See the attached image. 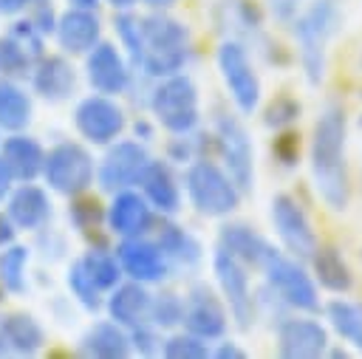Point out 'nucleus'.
<instances>
[{
	"label": "nucleus",
	"instance_id": "nucleus-1",
	"mask_svg": "<svg viewBox=\"0 0 362 359\" xmlns=\"http://www.w3.org/2000/svg\"><path fill=\"white\" fill-rule=\"evenodd\" d=\"M345 139H348V116L342 105L331 102L314 122L308 167L317 195L331 212H345L351 204V178L345 164Z\"/></svg>",
	"mask_w": 362,
	"mask_h": 359
},
{
	"label": "nucleus",
	"instance_id": "nucleus-2",
	"mask_svg": "<svg viewBox=\"0 0 362 359\" xmlns=\"http://www.w3.org/2000/svg\"><path fill=\"white\" fill-rule=\"evenodd\" d=\"M342 28V11L337 0H311L291 20V34L297 40L300 68L311 88H320L328 65V42Z\"/></svg>",
	"mask_w": 362,
	"mask_h": 359
},
{
	"label": "nucleus",
	"instance_id": "nucleus-3",
	"mask_svg": "<svg viewBox=\"0 0 362 359\" xmlns=\"http://www.w3.org/2000/svg\"><path fill=\"white\" fill-rule=\"evenodd\" d=\"M141 34H144V51H141V65L153 76H170L178 73L189 57V34L184 23L167 17V14H153L141 20Z\"/></svg>",
	"mask_w": 362,
	"mask_h": 359
},
{
	"label": "nucleus",
	"instance_id": "nucleus-4",
	"mask_svg": "<svg viewBox=\"0 0 362 359\" xmlns=\"http://www.w3.org/2000/svg\"><path fill=\"white\" fill-rule=\"evenodd\" d=\"M187 195H189V204L201 215L223 218V215H232L240 206L243 192L223 167L204 158V161H195L187 170Z\"/></svg>",
	"mask_w": 362,
	"mask_h": 359
},
{
	"label": "nucleus",
	"instance_id": "nucleus-5",
	"mask_svg": "<svg viewBox=\"0 0 362 359\" xmlns=\"http://www.w3.org/2000/svg\"><path fill=\"white\" fill-rule=\"evenodd\" d=\"M260 271L266 274V286L283 300L286 308H294L303 314L320 311V288L297 257H286L283 252L274 249L263 260Z\"/></svg>",
	"mask_w": 362,
	"mask_h": 359
},
{
	"label": "nucleus",
	"instance_id": "nucleus-6",
	"mask_svg": "<svg viewBox=\"0 0 362 359\" xmlns=\"http://www.w3.org/2000/svg\"><path fill=\"white\" fill-rule=\"evenodd\" d=\"M218 71H221V79L235 102V107L243 113V116H252L257 107H260V99H263V82L252 65V57L246 51V45L240 40H223L218 54Z\"/></svg>",
	"mask_w": 362,
	"mask_h": 359
},
{
	"label": "nucleus",
	"instance_id": "nucleus-7",
	"mask_svg": "<svg viewBox=\"0 0 362 359\" xmlns=\"http://www.w3.org/2000/svg\"><path fill=\"white\" fill-rule=\"evenodd\" d=\"M153 113L158 116V122L178 136H187L198 127V90L187 76L170 73L164 76V82L153 90Z\"/></svg>",
	"mask_w": 362,
	"mask_h": 359
},
{
	"label": "nucleus",
	"instance_id": "nucleus-8",
	"mask_svg": "<svg viewBox=\"0 0 362 359\" xmlns=\"http://www.w3.org/2000/svg\"><path fill=\"white\" fill-rule=\"evenodd\" d=\"M215 147L223 158V170L232 175V181L240 187V192H249L255 187V147H252V139L238 116L218 113Z\"/></svg>",
	"mask_w": 362,
	"mask_h": 359
},
{
	"label": "nucleus",
	"instance_id": "nucleus-9",
	"mask_svg": "<svg viewBox=\"0 0 362 359\" xmlns=\"http://www.w3.org/2000/svg\"><path fill=\"white\" fill-rule=\"evenodd\" d=\"M269 206H272L269 209L272 226H274L280 243L286 246V252L297 260H308L320 243H317V232H314L311 218L303 209V204L288 192H277Z\"/></svg>",
	"mask_w": 362,
	"mask_h": 359
},
{
	"label": "nucleus",
	"instance_id": "nucleus-10",
	"mask_svg": "<svg viewBox=\"0 0 362 359\" xmlns=\"http://www.w3.org/2000/svg\"><path fill=\"white\" fill-rule=\"evenodd\" d=\"M212 271H215L221 297H223V302H226L235 325L240 331L252 328V322H255V297H252L249 269L240 260H235L229 252H223L218 246V252L212 257Z\"/></svg>",
	"mask_w": 362,
	"mask_h": 359
},
{
	"label": "nucleus",
	"instance_id": "nucleus-11",
	"mask_svg": "<svg viewBox=\"0 0 362 359\" xmlns=\"http://www.w3.org/2000/svg\"><path fill=\"white\" fill-rule=\"evenodd\" d=\"M328 345L325 325L311 317H283L277 325V353L283 359H320Z\"/></svg>",
	"mask_w": 362,
	"mask_h": 359
},
{
	"label": "nucleus",
	"instance_id": "nucleus-12",
	"mask_svg": "<svg viewBox=\"0 0 362 359\" xmlns=\"http://www.w3.org/2000/svg\"><path fill=\"white\" fill-rule=\"evenodd\" d=\"M181 322L187 325L189 334L201 336V339H221L226 334V302L209 288V286H195L189 291V297L184 300V314Z\"/></svg>",
	"mask_w": 362,
	"mask_h": 359
},
{
	"label": "nucleus",
	"instance_id": "nucleus-13",
	"mask_svg": "<svg viewBox=\"0 0 362 359\" xmlns=\"http://www.w3.org/2000/svg\"><path fill=\"white\" fill-rule=\"evenodd\" d=\"M45 175L59 192H82L93 181V161L79 144H59L45 161Z\"/></svg>",
	"mask_w": 362,
	"mask_h": 359
},
{
	"label": "nucleus",
	"instance_id": "nucleus-14",
	"mask_svg": "<svg viewBox=\"0 0 362 359\" xmlns=\"http://www.w3.org/2000/svg\"><path fill=\"white\" fill-rule=\"evenodd\" d=\"M147 161L150 158L144 147H139V141H116V147L107 150L99 167V181L105 189H124L130 184H139Z\"/></svg>",
	"mask_w": 362,
	"mask_h": 359
},
{
	"label": "nucleus",
	"instance_id": "nucleus-15",
	"mask_svg": "<svg viewBox=\"0 0 362 359\" xmlns=\"http://www.w3.org/2000/svg\"><path fill=\"white\" fill-rule=\"evenodd\" d=\"M76 127L85 139L96 144H107L122 133L124 116L116 107V102H110L107 96H90L76 107Z\"/></svg>",
	"mask_w": 362,
	"mask_h": 359
},
{
	"label": "nucleus",
	"instance_id": "nucleus-16",
	"mask_svg": "<svg viewBox=\"0 0 362 359\" xmlns=\"http://www.w3.org/2000/svg\"><path fill=\"white\" fill-rule=\"evenodd\" d=\"M116 260L124 274H130L139 283H153L167 274V257L158 249V243L139 237H124V243L116 249Z\"/></svg>",
	"mask_w": 362,
	"mask_h": 359
},
{
	"label": "nucleus",
	"instance_id": "nucleus-17",
	"mask_svg": "<svg viewBox=\"0 0 362 359\" xmlns=\"http://www.w3.org/2000/svg\"><path fill=\"white\" fill-rule=\"evenodd\" d=\"M218 243L223 252H229L235 260H240L246 269H260L263 260L274 252V246L260 235L255 232L252 226L246 223H226L221 226V235H218Z\"/></svg>",
	"mask_w": 362,
	"mask_h": 359
},
{
	"label": "nucleus",
	"instance_id": "nucleus-18",
	"mask_svg": "<svg viewBox=\"0 0 362 359\" xmlns=\"http://www.w3.org/2000/svg\"><path fill=\"white\" fill-rule=\"evenodd\" d=\"M107 220H110V229L122 237H139L150 229L153 223V212L147 206V198H141L139 192H130V189H122L113 204H110V212H107Z\"/></svg>",
	"mask_w": 362,
	"mask_h": 359
},
{
	"label": "nucleus",
	"instance_id": "nucleus-19",
	"mask_svg": "<svg viewBox=\"0 0 362 359\" xmlns=\"http://www.w3.org/2000/svg\"><path fill=\"white\" fill-rule=\"evenodd\" d=\"M221 31L229 40H257L263 37V11L255 0H221L218 6Z\"/></svg>",
	"mask_w": 362,
	"mask_h": 359
},
{
	"label": "nucleus",
	"instance_id": "nucleus-20",
	"mask_svg": "<svg viewBox=\"0 0 362 359\" xmlns=\"http://www.w3.org/2000/svg\"><path fill=\"white\" fill-rule=\"evenodd\" d=\"M88 79L99 93H122L127 85V68L119 51L107 42L93 45L88 57Z\"/></svg>",
	"mask_w": 362,
	"mask_h": 359
},
{
	"label": "nucleus",
	"instance_id": "nucleus-21",
	"mask_svg": "<svg viewBox=\"0 0 362 359\" xmlns=\"http://www.w3.org/2000/svg\"><path fill=\"white\" fill-rule=\"evenodd\" d=\"M308 260H311V271H314L311 277H314V283L322 286L325 291H331V294H348L354 288V271L345 263V257H342L339 249H334V246H317Z\"/></svg>",
	"mask_w": 362,
	"mask_h": 359
},
{
	"label": "nucleus",
	"instance_id": "nucleus-22",
	"mask_svg": "<svg viewBox=\"0 0 362 359\" xmlns=\"http://www.w3.org/2000/svg\"><path fill=\"white\" fill-rule=\"evenodd\" d=\"M141 189H144V198L161 209V212H175L178 204H181V192H178V184H175V175L170 172V167L164 161H147L141 178H139Z\"/></svg>",
	"mask_w": 362,
	"mask_h": 359
},
{
	"label": "nucleus",
	"instance_id": "nucleus-23",
	"mask_svg": "<svg viewBox=\"0 0 362 359\" xmlns=\"http://www.w3.org/2000/svg\"><path fill=\"white\" fill-rule=\"evenodd\" d=\"M150 294L141 288V283L136 280V283H124V286H119L113 294H110V302H107V308H110V317L116 319V322H122V325H139L147 314H150Z\"/></svg>",
	"mask_w": 362,
	"mask_h": 359
},
{
	"label": "nucleus",
	"instance_id": "nucleus-24",
	"mask_svg": "<svg viewBox=\"0 0 362 359\" xmlns=\"http://www.w3.org/2000/svg\"><path fill=\"white\" fill-rule=\"evenodd\" d=\"M59 40L68 51H90L99 40V20L90 8L68 11L59 23Z\"/></svg>",
	"mask_w": 362,
	"mask_h": 359
},
{
	"label": "nucleus",
	"instance_id": "nucleus-25",
	"mask_svg": "<svg viewBox=\"0 0 362 359\" xmlns=\"http://www.w3.org/2000/svg\"><path fill=\"white\" fill-rule=\"evenodd\" d=\"M325 319L339 339H345L362 353V302H351L342 297L331 300L325 305Z\"/></svg>",
	"mask_w": 362,
	"mask_h": 359
},
{
	"label": "nucleus",
	"instance_id": "nucleus-26",
	"mask_svg": "<svg viewBox=\"0 0 362 359\" xmlns=\"http://www.w3.org/2000/svg\"><path fill=\"white\" fill-rule=\"evenodd\" d=\"M85 351L93 356H102V359H116V356H127L130 339L116 322H99L88 331Z\"/></svg>",
	"mask_w": 362,
	"mask_h": 359
},
{
	"label": "nucleus",
	"instance_id": "nucleus-27",
	"mask_svg": "<svg viewBox=\"0 0 362 359\" xmlns=\"http://www.w3.org/2000/svg\"><path fill=\"white\" fill-rule=\"evenodd\" d=\"M158 249L164 252V257H173V260L184 263V266H195V263L201 260V246H198V240H195L189 232H184L181 226H173V223L161 226Z\"/></svg>",
	"mask_w": 362,
	"mask_h": 359
},
{
	"label": "nucleus",
	"instance_id": "nucleus-28",
	"mask_svg": "<svg viewBox=\"0 0 362 359\" xmlns=\"http://www.w3.org/2000/svg\"><path fill=\"white\" fill-rule=\"evenodd\" d=\"M37 88L45 96H51V99L68 96L71 88H74V71H71V65L62 62V59H48L40 68V73H37Z\"/></svg>",
	"mask_w": 362,
	"mask_h": 359
},
{
	"label": "nucleus",
	"instance_id": "nucleus-29",
	"mask_svg": "<svg viewBox=\"0 0 362 359\" xmlns=\"http://www.w3.org/2000/svg\"><path fill=\"white\" fill-rule=\"evenodd\" d=\"M300 116H303L300 99H297V96H288V93H280V96H274V99L266 105V110H263V124H266L269 130H286V127H291L294 122H300Z\"/></svg>",
	"mask_w": 362,
	"mask_h": 359
},
{
	"label": "nucleus",
	"instance_id": "nucleus-30",
	"mask_svg": "<svg viewBox=\"0 0 362 359\" xmlns=\"http://www.w3.org/2000/svg\"><path fill=\"white\" fill-rule=\"evenodd\" d=\"M6 161L11 164L14 172L31 178L37 170H40V161H42V153L34 141H25V139H14L6 144Z\"/></svg>",
	"mask_w": 362,
	"mask_h": 359
},
{
	"label": "nucleus",
	"instance_id": "nucleus-31",
	"mask_svg": "<svg viewBox=\"0 0 362 359\" xmlns=\"http://www.w3.org/2000/svg\"><path fill=\"white\" fill-rule=\"evenodd\" d=\"M82 266H85V271L93 277V283L105 291V288H113L116 283H119V277H122V266H119V260L113 257V254H107V252H90L88 257H82Z\"/></svg>",
	"mask_w": 362,
	"mask_h": 359
},
{
	"label": "nucleus",
	"instance_id": "nucleus-32",
	"mask_svg": "<svg viewBox=\"0 0 362 359\" xmlns=\"http://www.w3.org/2000/svg\"><path fill=\"white\" fill-rule=\"evenodd\" d=\"M11 212H14V218L23 223V226H37L45 215H48V204H45V195L40 192V189H34V187H25L17 198H14V204H11Z\"/></svg>",
	"mask_w": 362,
	"mask_h": 359
},
{
	"label": "nucleus",
	"instance_id": "nucleus-33",
	"mask_svg": "<svg viewBox=\"0 0 362 359\" xmlns=\"http://www.w3.org/2000/svg\"><path fill=\"white\" fill-rule=\"evenodd\" d=\"M161 351H164V356H170V359H206V356H212L206 339H201V336H195V334H189V331L170 336Z\"/></svg>",
	"mask_w": 362,
	"mask_h": 359
},
{
	"label": "nucleus",
	"instance_id": "nucleus-34",
	"mask_svg": "<svg viewBox=\"0 0 362 359\" xmlns=\"http://www.w3.org/2000/svg\"><path fill=\"white\" fill-rule=\"evenodd\" d=\"M272 155L280 167H297L300 161V133L286 127V130H277L274 141H272Z\"/></svg>",
	"mask_w": 362,
	"mask_h": 359
},
{
	"label": "nucleus",
	"instance_id": "nucleus-35",
	"mask_svg": "<svg viewBox=\"0 0 362 359\" xmlns=\"http://www.w3.org/2000/svg\"><path fill=\"white\" fill-rule=\"evenodd\" d=\"M181 314H184V302L175 294H158L156 300H150V317L161 328L178 325L181 322Z\"/></svg>",
	"mask_w": 362,
	"mask_h": 359
},
{
	"label": "nucleus",
	"instance_id": "nucleus-36",
	"mask_svg": "<svg viewBox=\"0 0 362 359\" xmlns=\"http://www.w3.org/2000/svg\"><path fill=\"white\" fill-rule=\"evenodd\" d=\"M116 31L124 42V48L130 51V57L139 62L141 59V51H144V34H141V20L133 17V14H119L116 17Z\"/></svg>",
	"mask_w": 362,
	"mask_h": 359
},
{
	"label": "nucleus",
	"instance_id": "nucleus-37",
	"mask_svg": "<svg viewBox=\"0 0 362 359\" xmlns=\"http://www.w3.org/2000/svg\"><path fill=\"white\" fill-rule=\"evenodd\" d=\"M28 119V102L14 88H0V122L17 127Z\"/></svg>",
	"mask_w": 362,
	"mask_h": 359
},
{
	"label": "nucleus",
	"instance_id": "nucleus-38",
	"mask_svg": "<svg viewBox=\"0 0 362 359\" xmlns=\"http://www.w3.org/2000/svg\"><path fill=\"white\" fill-rule=\"evenodd\" d=\"M68 283H71V288H74V294L88 305V308H96L99 305V286L93 283V277L85 271V266H82V260L79 263H74V269H71V277H68Z\"/></svg>",
	"mask_w": 362,
	"mask_h": 359
},
{
	"label": "nucleus",
	"instance_id": "nucleus-39",
	"mask_svg": "<svg viewBox=\"0 0 362 359\" xmlns=\"http://www.w3.org/2000/svg\"><path fill=\"white\" fill-rule=\"evenodd\" d=\"M6 331H8L11 342L20 345V348H34V345H40V328H37L31 319H25V317H14V319L6 325Z\"/></svg>",
	"mask_w": 362,
	"mask_h": 359
},
{
	"label": "nucleus",
	"instance_id": "nucleus-40",
	"mask_svg": "<svg viewBox=\"0 0 362 359\" xmlns=\"http://www.w3.org/2000/svg\"><path fill=\"white\" fill-rule=\"evenodd\" d=\"M25 260V252L23 249H11L3 260H0V271H3V280L11 286V288H20V266Z\"/></svg>",
	"mask_w": 362,
	"mask_h": 359
},
{
	"label": "nucleus",
	"instance_id": "nucleus-41",
	"mask_svg": "<svg viewBox=\"0 0 362 359\" xmlns=\"http://www.w3.org/2000/svg\"><path fill=\"white\" fill-rule=\"evenodd\" d=\"M74 220L79 223V229H96L102 220V209L96 201H82L74 206Z\"/></svg>",
	"mask_w": 362,
	"mask_h": 359
},
{
	"label": "nucleus",
	"instance_id": "nucleus-42",
	"mask_svg": "<svg viewBox=\"0 0 362 359\" xmlns=\"http://www.w3.org/2000/svg\"><path fill=\"white\" fill-rule=\"evenodd\" d=\"M266 3H269L272 17L280 20V23H291L294 14H297L300 6H303V0H266Z\"/></svg>",
	"mask_w": 362,
	"mask_h": 359
},
{
	"label": "nucleus",
	"instance_id": "nucleus-43",
	"mask_svg": "<svg viewBox=\"0 0 362 359\" xmlns=\"http://www.w3.org/2000/svg\"><path fill=\"white\" fill-rule=\"evenodd\" d=\"M133 345H136L141 353H156V351H161V345H158L156 334H153V331H147V328H141V322H139V331L133 334Z\"/></svg>",
	"mask_w": 362,
	"mask_h": 359
},
{
	"label": "nucleus",
	"instance_id": "nucleus-44",
	"mask_svg": "<svg viewBox=\"0 0 362 359\" xmlns=\"http://www.w3.org/2000/svg\"><path fill=\"white\" fill-rule=\"evenodd\" d=\"M212 356H218V359H246V351L238 345V342H221L215 351H212Z\"/></svg>",
	"mask_w": 362,
	"mask_h": 359
},
{
	"label": "nucleus",
	"instance_id": "nucleus-45",
	"mask_svg": "<svg viewBox=\"0 0 362 359\" xmlns=\"http://www.w3.org/2000/svg\"><path fill=\"white\" fill-rule=\"evenodd\" d=\"M150 124L147 122H136V136H141V139H150Z\"/></svg>",
	"mask_w": 362,
	"mask_h": 359
},
{
	"label": "nucleus",
	"instance_id": "nucleus-46",
	"mask_svg": "<svg viewBox=\"0 0 362 359\" xmlns=\"http://www.w3.org/2000/svg\"><path fill=\"white\" fill-rule=\"evenodd\" d=\"M325 356H334V359H348V351H345V348H325Z\"/></svg>",
	"mask_w": 362,
	"mask_h": 359
},
{
	"label": "nucleus",
	"instance_id": "nucleus-47",
	"mask_svg": "<svg viewBox=\"0 0 362 359\" xmlns=\"http://www.w3.org/2000/svg\"><path fill=\"white\" fill-rule=\"evenodd\" d=\"M6 187H8V172H6V167H3V161H0V195L6 192Z\"/></svg>",
	"mask_w": 362,
	"mask_h": 359
},
{
	"label": "nucleus",
	"instance_id": "nucleus-48",
	"mask_svg": "<svg viewBox=\"0 0 362 359\" xmlns=\"http://www.w3.org/2000/svg\"><path fill=\"white\" fill-rule=\"evenodd\" d=\"M8 235H11V232H8V226H6V220L0 218V243H3V240H6Z\"/></svg>",
	"mask_w": 362,
	"mask_h": 359
},
{
	"label": "nucleus",
	"instance_id": "nucleus-49",
	"mask_svg": "<svg viewBox=\"0 0 362 359\" xmlns=\"http://www.w3.org/2000/svg\"><path fill=\"white\" fill-rule=\"evenodd\" d=\"M74 3H76L79 8H93V6H96V0H74Z\"/></svg>",
	"mask_w": 362,
	"mask_h": 359
},
{
	"label": "nucleus",
	"instance_id": "nucleus-50",
	"mask_svg": "<svg viewBox=\"0 0 362 359\" xmlns=\"http://www.w3.org/2000/svg\"><path fill=\"white\" fill-rule=\"evenodd\" d=\"M110 3H113V6H119V8H127V6H133L136 0H110Z\"/></svg>",
	"mask_w": 362,
	"mask_h": 359
},
{
	"label": "nucleus",
	"instance_id": "nucleus-51",
	"mask_svg": "<svg viewBox=\"0 0 362 359\" xmlns=\"http://www.w3.org/2000/svg\"><path fill=\"white\" fill-rule=\"evenodd\" d=\"M144 3H150V6H170V3H175V0H144Z\"/></svg>",
	"mask_w": 362,
	"mask_h": 359
},
{
	"label": "nucleus",
	"instance_id": "nucleus-52",
	"mask_svg": "<svg viewBox=\"0 0 362 359\" xmlns=\"http://www.w3.org/2000/svg\"><path fill=\"white\" fill-rule=\"evenodd\" d=\"M20 0H0V6H6V8H14Z\"/></svg>",
	"mask_w": 362,
	"mask_h": 359
},
{
	"label": "nucleus",
	"instance_id": "nucleus-53",
	"mask_svg": "<svg viewBox=\"0 0 362 359\" xmlns=\"http://www.w3.org/2000/svg\"><path fill=\"white\" fill-rule=\"evenodd\" d=\"M359 124H362V119H359Z\"/></svg>",
	"mask_w": 362,
	"mask_h": 359
}]
</instances>
